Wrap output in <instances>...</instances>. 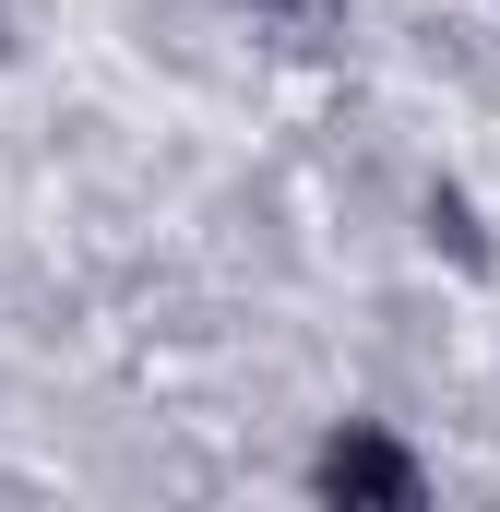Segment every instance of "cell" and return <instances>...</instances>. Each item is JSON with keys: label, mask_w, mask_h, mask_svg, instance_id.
I'll use <instances>...</instances> for the list:
<instances>
[{"label": "cell", "mask_w": 500, "mask_h": 512, "mask_svg": "<svg viewBox=\"0 0 500 512\" xmlns=\"http://www.w3.org/2000/svg\"><path fill=\"white\" fill-rule=\"evenodd\" d=\"M310 489L346 501V512H417L429 501V465H417L393 429H334V441L310 453Z\"/></svg>", "instance_id": "cell-1"}]
</instances>
